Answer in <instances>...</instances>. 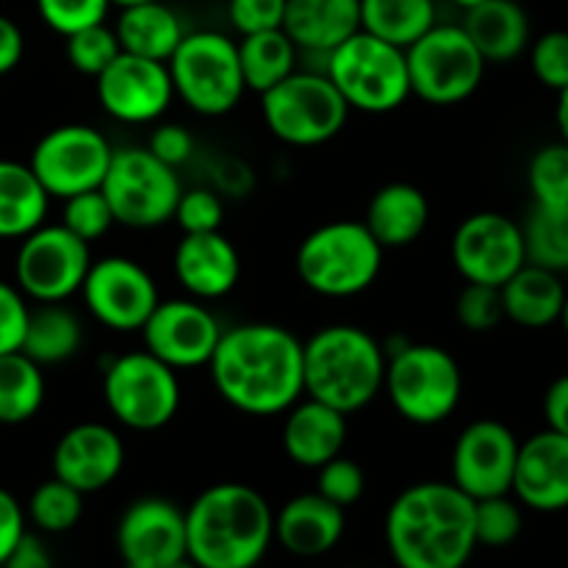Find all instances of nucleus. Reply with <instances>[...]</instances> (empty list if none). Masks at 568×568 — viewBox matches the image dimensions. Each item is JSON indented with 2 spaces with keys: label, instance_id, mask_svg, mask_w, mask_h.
<instances>
[{
  "label": "nucleus",
  "instance_id": "obj_11",
  "mask_svg": "<svg viewBox=\"0 0 568 568\" xmlns=\"http://www.w3.org/2000/svg\"><path fill=\"white\" fill-rule=\"evenodd\" d=\"M100 192L116 225L150 231L172 220L183 189L175 170L161 164L148 148H116Z\"/></svg>",
  "mask_w": 568,
  "mask_h": 568
},
{
  "label": "nucleus",
  "instance_id": "obj_5",
  "mask_svg": "<svg viewBox=\"0 0 568 568\" xmlns=\"http://www.w3.org/2000/svg\"><path fill=\"white\" fill-rule=\"evenodd\" d=\"M383 253L364 222L336 220L320 225L300 242L294 266L305 288L320 297L347 300L375 286Z\"/></svg>",
  "mask_w": 568,
  "mask_h": 568
},
{
  "label": "nucleus",
  "instance_id": "obj_3",
  "mask_svg": "<svg viewBox=\"0 0 568 568\" xmlns=\"http://www.w3.org/2000/svg\"><path fill=\"white\" fill-rule=\"evenodd\" d=\"M183 514L189 560L200 568H255L275 541V510L247 483H216Z\"/></svg>",
  "mask_w": 568,
  "mask_h": 568
},
{
  "label": "nucleus",
  "instance_id": "obj_26",
  "mask_svg": "<svg viewBox=\"0 0 568 568\" xmlns=\"http://www.w3.org/2000/svg\"><path fill=\"white\" fill-rule=\"evenodd\" d=\"M283 31L300 53L327 55L361 31V0H286Z\"/></svg>",
  "mask_w": 568,
  "mask_h": 568
},
{
  "label": "nucleus",
  "instance_id": "obj_35",
  "mask_svg": "<svg viewBox=\"0 0 568 568\" xmlns=\"http://www.w3.org/2000/svg\"><path fill=\"white\" fill-rule=\"evenodd\" d=\"M44 405L42 366L28 355H0V425H22L33 419Z\"/></svg>",
  "mask_w": 568,
  "mask_h": 568
},
{
  "label": "nucleus",
  "instance_id": "obj_24",
  "mask_svg": "<svg viewBox=\"0 0 568 568\" xmlns=\"http://www.w3.org/2000/svg\"><path fill=\"white\" fill-rule=\"evenodd\" d=\"M283 416V449L300 469L316 471L344 453L349 433L347 414L303 394Z\"/></svg>",
  "mask_w": 568,
  "mask_h": 568
},
{
  "label": "nucleus",
  "instance_id": "obj_16",
  "mask_svg": "<svg viewBox=\"0 0 568 568\" xmlns=\"http://www.w3.org/2000/svg\"><path fill=\"white\" fill-rule=\"evenodd\" d=\"M449 258L466 283L499 288L527 264L521 225L499 211H477L455 227Z\"/></svg>",
  "mask_w": 568,
  "mask_h": 568
},
{
  "label": "nucleus",
  "instance_id": "obj_18",
  "mask_svg": "<svg viewBox=\"0 0 568 568\" xmlns=\"http://www.w3.org/2000/svg\"><path fill=\"white\" fill-rule=\"evenodd\" d=\"M139 333L144 338V349L178 372L209 366L222 336V325L205 303L178 297L159 300Z\"/></svg>",
  "mask_w": 568,
  "mask_h": 568
},
{
  "label": "nucleus",
  "instance_id": "obj_23",
  "mask_svg": "<svg viewBox=\"0 0 568 568\" xmlns=\"http://www.w3.org/2000/svg\"><path fill=\"white\" fill-rule=\"evenodd\" d=\"M172 270L189 297L211 303L239 286L242 255L222 231L183 233L172 255Z\"/></svg>",
  "mask_w": 568,
  "mask_h": 568
},
{
  "label": "nucleus",
  "instance_id": "obj_47",
  "mask_svg": "<svg viewBox=\"0 0 568 568\" xmlns=\"http://www.w3.org/2000/svg\"><path fill=\"white\" fill-rule=\"evenodd\" d=\"M286 0H227V20L239 37L283 28Z\"/></svg>",
  "mask_w": 568,
  "mask_h": 568
},
{
  "label": "nucleus",
  "instance_id": "obj_42",
  "mask_svg": "<svg viewBox=\"0 0 568 568\" xmlns=\"http://www.w3.org/2000/svg\"><path fill=\"white\" fill-rule=\"evenodd\" d=\"M366 491V475L353 458L347 455H336L327 464H322L316 469V494H322L325 499H331L338 508H353Z\"/></svg>",
  "mask_w": 568,
  "mask_h": 568
},
{
  "label": "nucleus",
  "instance_id": "obj_4",
  "mask_svg": "<svg viewBox=\"0 0 568 568\" xmlns=\"http://www.w3.org/2000/svg\"><path fill=\"white\" fill-rule=\"evenodd\" d=\"M386 349L358 325H327L303 342V394L353 416L383 392Z\"/></svg>",
  "mask_w": 568,
  "mask_h": 568
},
{
  "label": "nucleus",
  "instance_id": "obj_54",
  "mask_svg": "<svg viewBox=\"0 0 568 568\" xmlns=\"http://www.w3.org/2000/svg\"><path fill=\"white\" fill-rule=\"evenodd\" d=\"M558 128H560V139L568 142V87L558 94Z\"/></svg>",
  "mask_w": 568,
  "mask_h": 568
},
{
  "label": "nucleus",
  "instance_id": "obj_9",
  "mask_svg": "<svg viewBox=\"0 0 568 568\" xmlns=\"http://www.w3.org/2000/svg\"><path fill=\"white\" fill-rule=\"evenodd\" d=\"M261 114L275 139L292 148H320L347 125L349 105L325 72H297L261 94Z\"/></svg>",
  "mask_w": 568,
  "mask_h": 568
},
{
  "label": "nucleus",
  "instance_id": "obj_53",
  "mask_svg": "<svg viewBox=\"0 0 568 568\" xmlns=\"http://www.w3.org/2000/svg\"><path fill=\"white\" fill-rule=\"evenodd\" d=\"M0 568H53V564H50L48 547L37 536L26 532Z\"/></svg>",
  "mask_w": 568,
  "mask_h": 568
},
{
  "label": "nucleus",
  "instance_id": "obj_7",
  "mask_svg": "<svg viewBox=\"0 0 568 568\" xmlns=\"http://www.w3.org/2000/svg\"><path fill=\"white\" fill-rule=\"evenodd\" d=\"M325 75L349 105L364 114H392L410 98L405 50L358 31L325 55Z\"/></svg>",
  "mask_w": 568,
  "mask_h": 568
},
{
  "label": "nucleus",
  "instance_id": "obj_33",
  "mask_svg": "<svg viewBox=\"0 0 568 568\" xmlns=\"http://www.w3.org/2000/svg\"><path fill=\"white\" fill-rule=\"evenodd\" d=\"M236 48L247 92H270L275 83H281L283 78H288L297 70L300 50L283 28L247 33V37L239 39Z\"/></svg>",
  "mask_w": 568,
  "mask_h": 568
},
{
  "label": "nucleus",
  "instance_id": "obj_58",
  "mask_svg": "<svg viewBox=\"0 0 568 568\" xmlns=\"http://www.w3.org/2000/svg\"><path fill=\"white\" fill-rule=\"evenodd\" d=\"M170 568H200L197 564H192V560H181V564H175V566H170Z\"/></svg>",
  "mask_w": 568,
  "mask_h": 568
},
{
  "label": "nucleus",
  "instance_id": "obj_41",
  "mask_svg": "<svg viewBox=\"0 0 568 568\" xmlns=\"http://www.w3.org/2000/svg\"><path fill=\"white\" fill-rule=\"evenodd\" d=\"M64 211H61V225L78 236L81 242L92 244L103 239L111 227L116 225L114 214L109 209V200L103 197L100 189H89V192L72 194V197L61 200Z\"/></svg>",
  "mask_w": 568,
  "mask_h": 568
},
{
  "label": "nucleus",
  "instance_id": "obj_57",
  "mask_svg": "<svg viewBox=\"0 0 568 568\" xmlns=\"http://www.w3.org/2000/svg\"><path fill=\"white\" fill-rule=\"evenodd\" d=\"M560 325H564V331H566V336H568V294H566V303H564V311H560Z\"/></svg>",
  "mask_w": 568,
  "mask_h": 568
},
{
  "label": "nucleus",
  "instance_id": "obj_27",
  "mask_svg": "<svg viewBox=\"0 0 568 568\" xmlns=\"http://www.w3.org/2000/svg\"><path fill=\"white\" fill-rule=\"evenodd\" d=\"M460 28L486 64H508L530 48L532 28L525 6L519 0H486L464 11Z\"/></svg>",
  "mask_w": 568,
  "mask_h": 568
},
{
  "label": "nucleus",
  "instance_id": "obj_30",
  "mask_svg": "<svg viewBox=\"0 0 568 568\" xmlns=\"http://www.w3.org/2000/svg\"><path fill=\"white\" fill-rule=\"evenodd\" d=\"M114 33L120 39L122 53L166 64L181 39L186 37V28H183L181 17L172 6H166L164 0H153V3L120 9Z\"/></svg>",
  "mask_w": 568,
  "mask_h": 568
},
{
  "label": "nucleus",
  "instance_id": "obj_48",
  "mask_svg": "<svg viewBox=\"0 0 568 568\" xmlns=\"http://www.w3.org/2000/svg\"><path fill=\"white\" fill-rule=\"evenodd\" d=\"M28 314V297L17 288V283L0 281V355L17 353L22 347Z\"/></svg>",
  "mask_w": 568,
  "mask_h": 568
},
{
  "label": "nucleus",
  "instance_id": "obj_39",
  "mask_svg": "<svg viewBox=\"0 0 568 568\" xmlns=\"http://www.w3.org/2000/svg\"><path fill=\"white\" fill-rule=\"evenodd\" d=\"M67 44V61L75 72L89 78H98L116 55L122 53L120 39H116L114 28L105 26V22H98V26L81 28V31L64 37Z\"/></svg>",
  "mask_w": 568,
  "mask_h": 568
},
{
  "label": "nucleus",
  "instance_id": "obj_55",
  "mask_svg": "<svg viewBox=\"0 0 568 568\" xmlns=\"http://www.w3.org/2000/svg\"><path fill=\"white\" fill-rule=\"evenodd\" d=\"M449 3H453L455 9H460V11H469V9H475V6L486 3V0H449Z\"/></svg>",
  "mask_w": 568,
  "mask_h": 568
},
{
  "label": "nucleus",
  "instance_id": "obj_56",
  "mask_svg": "<svg viewBox=\"0 0 568 568\" xmlns=\"http://www.w3.org/2000/svg\"><path fill=\"white\" fill-rule=\"evenodd\" d=\"M111 6H120V9H128V6H142V3H153V0H109Z\"/></svg>",
  "mask_w": 568,
  "mask_h": 568
},
{
  "label": "nucleus",
  "instance_id": "obj_20",
  "mask_svg": "<svg viewBox=\"0 0 568 568\" xmlns=\"http://www.w3.org/2000/svg\"><path fill=\"white\" fill-rule=\"evenodd\" d=\"M116 552L125 568H170L189 558L186 514L161 497H142L116 525Z\"/></svg>",
  "mask_w": 568,
  "mask_h": 568
},
{
  "label": "nucleus",
  "instance_id": "obj_25",
  "mask_svg": "<svg viewBox=\"0 0 568 568\" xmlns=\"http://www.w3.org/2000/svg\"><path fill=\"white\" fill-rule=\"evenodd\" d=\"M344 525V508L316 491L300 494L275 514V541L294 558H322L342 541Z\"/></svg>",
  "mask_w": 568,
  "mask_h": 568
},
{
  "label": "nucleus",
  "instance_id": "obj_32",
  "mask_svg": "<svg viewBox=\"0 0 568 568\" xmlns=\"http://www.w3.org/2000/svg\"><path fill=\"white\" fill-rule=\"evenodd\" d=\"M83 344V325L61 303H39L31 308L20 353L39 366H55L75 358Z\"/></svg>",
  "mask_w": 568,
  "mask_h": 568
},
{
  "label": "nucleus",
  "instance_id": "obj_36",
  "mask_svg": "<svg viewBox=\"0 0 568 568\" xmlns=\"http://www.w3.org/2000/svg\"><path fill=\"white\" fill-rule=\"evenodd\" d=\"M527 264L568 272V205H536L521 225Z\"/></svg>",
  "mask_w": 568,
  "mask_h": 568
},
{
  "label": "nucleus",
  "instance_id": "obj_1",
  "mask_svg": "<svg viewBox=\"0 0 568 568\" xmlns=\"http://www.w3.org/2000/svg\"><path fill=\"white\" fill-rule=\"evenodd\" d=\"M209 372L231 408L247 416L286 414L303 397V342L283 325L244 322L222 331Z\"/></svg>",
  "mask_w": 568,
  "mask_h": 568
},
{
  "label": "nucleus",
  "instance_id": "obj_31",
  "mask_svg": "<svg viewBox=\"0 0 568 568\" xmlns=\"http://www.w3.org/2000/svg\"><path fill=\"white\" fill-rule=\"evenodd\" d=\"M50 197L20 161L0 159V239H22L44 225Z\"/></svg>",
  "mask_w": 568,
  "mask_h": 568
},
{
  "label": "nucleus",
  "instance_id": "obj_19",
  "mask_svg": "<svg viewBox=\"0 0 568 568\" xmlns=\"http://www.w3.org/2000/svg\"><path fill=\"white\" fill-rule=\"evenodd\" d=\"M94 92L105 114L125 125L161 120L175 100L170 67L131 53H120L94 78Z\"/></svg>",
  "mask_w": 568,
  "mask_h": 568
},
{
  "label": "nucleus",
  "instance_id": "obj_15",
  "mask_svg": "<svg viewBox=\"0 0 568 568\" xmlns=\"http://www.w3.org/2000/svg\"><path fill=\"white\" fill-rule=\"evenodd\" d=\"M81 294L89 314L116 333L142 331L161 300L153 275L128 255L92 261Z\"/></svg>",
  "mask_w": 568,
  "mask_h": 568
},
{
  "label": "nucleus",
  "instance_id": "obj_2",
  "mask_svg": "<svg viewBox=\"0 0 568 568\" xmlns=\"http://www.w3.org/2000/svg\"><path fill=\"white\" fill-rule=\"evenodd\" d=\"M383 530L399 568H464L477 549L475 499L453 483H416L394 499Z\"/></svg>",
  "mask_w": 568,
  "mask_h": 568
},
{
  "label": "nucleus",
  "instance_id": "obj_10",
  "mask_svg": "<svg viewBox=\"0 0 568 568\" xmlns=\"http://www.w3.org/2000/svg\"><path fill=\"white\" fill-rule=\"evenodd\" d=\"M103 399L122 427L153 433L170 425L181 408V381L172 366L148 349L125 353L103 372Z\"/></svg>",
  "mask_w": 568,
  "mask_h": 568
},
{
  "label": "nucleus",
  "instance_id": "obj_45",
  "mask_svg": "<svg viewBox=\"0 0 568 568\" xmlns=\"http://www.w3.org/2000/svg\"><path fill=\"white\" fill-rule=\"evenodd\" d=\"M530 67L532 75L552 92H564L568 87V31L541 33L530 44Z\"/></svg>",
  "mask_w": 568,
  "mask_h": 568
},
{
  "label": "nucleus",
  "instance_id": "obj_40",
  "mask_svg": "<svg viewBox=\"0 0 568 568\" xmlns=\"http://www.w3.org/2000/svg\"><path fill=\"white\" fill-rule=\"evenodd\" d=\"M521 525H525V519H521L519 499H514L510 494L477 499L475 503L477 547H508V544H514L519 538Z\"/></svg>",
  "mask_w": 568,
  "mask_h": 568
},
{
  "label": "nucleus",
  "instance_id": "obj_21",
  "mask_svg": "<svg viewBox=\"0 0 568 568\" xmlns=\"http://www.w3.org/2000/svg\"><path fill=\"white\" fill-rule=\"evenodd\" d=\"M125 466V442L103 422H81L61 433L53 447V477L87 494L103 491Z\"/></svg>",
  "mask_w": 568,
  "mask_h": 568
},
{
  "label": "nucleus",
  "instance_id": "obj_17",
  "mask_svg": "<svg viewBox=\"0 0 568 568\" xmlns=\"http://www.w3.org/2000/svg\"><path fill=\"white\" fill-rule=\"evenodd\" d=\"M519 438L497 419H477L464 427L449 458V483L466 497L488 499L514 488Z\"/></svg>",
  "mask_w": 568,
  "mask_h": 568
},
{
  "label": "nucleus",
  "instance_id": "obj_8",
  "mask_svg": "<svg viewBox=\"0 0 568 568\" xmlns=\"http://www.w3.org/2000/svg\"><path fill=\"white\" fill-rule=\"evenodd\" d=\"M166 67L175 98H181L194 114H231L247 92L239 67V48L225 33H186Z\"/></svg>",
  "mask_w": 568,
  "mask_h": 568
},
{
  "label": "nucleus",
  "instance_id": "obj_51",
  "mask_svg": "<svg viewBox=\"0 0 568 568\" xmlns=\"http://www.w3.org/2000/svg\"><path fill=\"white\" fill-rule=\"evenodd\" d=\"M544 419L549 430L568 436V375L552 381V386L544 394Z\"/></svg>",
  "mask_w": 568,
  "mask_h": 568
},
{
  "label": "nucleus",
  "instance_id": "obj_43",
  "mask_svg": "<svg viewBox=\"0 0 568 568\" xmlns=\"http://www.w3.org/2000/svg\"><path fill=\"white\" fill-rule=\"evenodd\" d=\"M455 316L469 333H488L503 325V292L497 286L466 283L455 300Z\"/></svg>",
  "mask_w": 568,
  "mask_h": 568
},
{
  "label": "nucleus",
  "instance_id": "obj_52",
  "mask_svg": "<svg viewBox=\"0 0 568 568\" xmlns=\"http://www.w3.org/2000/svg\"><path fill=\"white\" fill-rule=\"evenodd\" d=\"M26 53V37L11 17L0 14V75L17 70Z\"/></svg>",
  "mask_w": 568,
  "mask_h": 568
},
{
  "label": "nucleus",
  "instance_id": "obj_28",
  "mask_svg": "<svg viewBox=\"0 0 568 568\" xmlns=\"http://www.w3.org/2000/svg\"><path fill=\"white\" fill-rule=\"evenodd\" d=\"M430 222V203L414 183H386L372 194L364 225L383 250H399L419 242Z\"/></svg>",
  "mask_w": 568,
  "mask_h": 568
},
{
  "label": "nucleus",
  "instance_id": "obj_50",
  "mask_svg": "<svg viewBox=\"0 0 568 568\" xmlns=\"http://www.w3.org/2000/svg\"><path fill=\"white\" fill-rule=\"evenodd\" d=\"M26 536V508L6 488H0V566Z\"/></svg>",
  "mask_w": 568,
  "mask_h": 568
},
{
  "label": "nucleus",
  "instance_id": "obj_34",
  "mask_svg": "<svg viewBox=\"0 0 568 568\" xmlns=\"http://www.w3.org/2000/svg\"><path fill=\"white\" fill-rule=\"evenodd\" d=\"M436 26V0H361V31L410 48Z\"/></svg>",
  "mask_w": 568,
  "mask_h": 568
},
{
  "label": "nucleus",
  "instance_id": "obj_14",
  "mask_svg": "<svg viewBox=\"0 0 568 568\" xmlns=\"http://www.w3.org/2000/svg\"><path fill=\"white\" fill-rule=\"evenodd\" d=\"M92 266L89 244L64 225H39L20 239L14 258V283L33 303H64L81 292Z\"/></svg>",
  "mask_w": 568,
  "mask_h": 568
},
{
  "label": "nucleus",
  "instance_id": "obj_12",
  "mask_svg": "<svg viewBox=\"0 0 568 568\" xmlns=\"http://www.w3.org/2000/svg\"><path fill=\"white\" fill-rule=\"evenodd\" d=\"M410 94L430 105H455L469 100L486 78V59L477 53L460 26H433L425 37L405 48Z\"/></svg>",
  "mask_w": 568,
  "mask_h": 568
},
{
  "label": "nucleus",
  "instance_id": "obj_46",
  "mask_svg": "<svg viewBox=\"0 0 568 568\" xmlns=\"http://www.w3.org/2000/svg\"><path fill=\"white\" fill-rule=\"evenodd\" d=\"M172 220L183 233L220 231L222 220H225V205H222L220 194L211 189H183Z\"/></svg>",
  "mask_w": 568,
  "mask_h": 568
},
{
  "label": "nucleus",
  "instance_id": "obj_13",
  "mask_svg": "<svg viewBox=\"0 0 568 568\" xmlns=\"http://www.w3.org/2000/svg\"><path fill=\"white\" fill-rule=\"evenodd\" d=\"M114 148L98 128L70 122L44 133L31 150V172L48 197L67 200L72 194L100 189L109 172Z\"/></svg>",
  "mask_w": 568,
  "mask_h": 568
},
{
  "label": "nucleus",
  "instance_id": "obj_29",
  "mask_svg": "<svg viewBox=\"0 0 568 568\" xmlns=\"http://www.w3.org/2000/svg\"><path fill=\"white\" fill-rule=\"evenodd\" d=\"M499 292H503L505 320L527 327V331L555 325L560 320L568 294L558 272H549L536 264H525L519 272H514L499 286Z\"/></svg>",
  "mask_w": 568,
  "mask_h": 568
},
{
  "label": "nucleus",
  "instance_id": "obj_44",
  "mask_svg": "<svg viewBox=\"0 0 568 568\" xmlns=\"http://www.w3.org/2000/svg\"><path fill=\"white\" fill-rule=\"evenodd\" d=\"M109 9V0H37V11L42 22L59 37H70L81 28L105 22Z\"/></svg>",
  "mask_w": 568,
  "mask_h": 568
},
{
  "label": "nucleus",
  "instance_id": "obj_37",
  "mask_svg": "<svg viewBox=\"0 0 568 568\" xmlns=\"http://www.w3.org/2000/svg\"><path fill=\"white\" fill-rule=\"evenodd\" d=\"M81 516L83 494L59 477H50L42 486L33 488L26 508V519H31L42 532H53V536L72 530L81 521Z\"/></svg>",
  "mask_w": 568,
  "mask_h": 568
},
{
  "label": "nucleus",
  "instance_id": "obj_38",
  "mask_svg": "<svg viewBox=\"0 0 568 568\" xmlns=\"http://www.w3.org/2000/svg\"><path fill=\"white\" fill-rule=\"evenodd\" d=\"M532 203L568 205V142H549L530 159L527 166Z\"/></svg>",
  "mask_w": 568,
  "mask_h": 568
},
{
  "label": "nucleus",
  "instance_id": "obj_6",
  "mask_svg": "<svg viewBox=\"0 0 568 568\" xmlns=\"http://www.w3.org/2000/svg\"><path fill=\"white\" fill-rule=\"evenodd\" d=\"M383 392L405 422L433 427L458 410L464 372L455 355L438 344L405 342L386 355Z\"/></svg>",
  "mask_w": 568,
  "mask_h": 568
},
{
  "label": "nucleus",
  "instance_id": "obj_22",
  "mask_svg": "<svg viewBox=\"0 0 568 568\" xmlns=\"http://www.w3.org/2000/svg\"><path fill=\"white\" fill-rule=\"evenodd\" d=\"M519 505L538 514H558L568 508V436L541 430L519 444L514 488Z\"/></svg>",
  "mask_w": 568,
  "mask_h": 568
},
{
  "label": "nucleus",
  "instance_id": "obj_49",
  "mask_svg": "<svg viewBox=\"0 0 568 568\" xmlns=\"http://www.w3.org/2000/svg\"><path fill=\"white\" fill-rule=\"evenodd\" d=\"M148 150L161 161V164L178 170L181 164H186L194 153V136L178 122H164V125L155 128L150 133Z\"/></svg>",
  "mask_w": 568,
  "mask_h": 568
}]
</instances>
